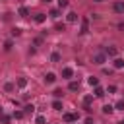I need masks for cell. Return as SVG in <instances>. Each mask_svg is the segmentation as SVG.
<instances>
[{
  "label": "cell",
  "mask_w": 124,
  "mask_h": 124,
  "mask_svg": "<svg viewBox=\"0 0 124 124\" xmlns=\"http://www.w3.org/2000/svg\"><path fill=\"white\" fill-rule=\"evenodd\" d=\"M87 83H89L91 87H97V85H99V79H97L95 76H89V78H87Z\"/></svg>",
  "instance_id": "obj_11"
},
{
  "label": "cell",
  "mask_w": 124,
  "mask_h": 124,
  "mask_svg": "<svg viewBox=\"0 0 124 124\" xmlns=\"http://www.w3.org/2000/svg\"><path fill=\"white\" fill-rule=\"evenodd\" d=\"M105 62H107V54H105V52H97V54H93V64L103 66Z\"/></svg>",
  "instance_id": "obj_1"
},
{
  "label": "cell",
  "mask_w": 124,
  "mask_h": 124,
  "mask_svg": "<svg viewBox=\"0 0 124 124\" xmlns=\"http://www.w3.org/2000/svg\"><path fill=\"white\" fill-rule=\"evenodd\" d=\"M91 103H93V95H85L83 97V107H89Z\"/></svg>",
  "instance_id": "obj_19"
},
{
  "label": "cell",
  "mask_w": 124,
  "mask_h": 124,
  "mask_svg": "<svg viewBox=\"0 0 124 124\" xmlns=\"http://www.w3.org/2000/svg\"><path fill=\"white\" fill-rule=\"evenodd\" d=\"M64 122H74V120H78V114H72V112H64Z\"/></svg>",
  "instance_id": "obj_7"
},
{
  "label": "cell",
  "mask_w": 124,
  "mask_h": 124,
  "mask_svg": "<svg viewBox=\"0 0 124 124\" xmlns=\"http://www.w3.org/2000/svg\"><path fill=\"white\" fill-rule=\"evenodd\" d=\"M66 21H68V23H76V21H78V14H76V12H68V14H66Z\"/></svg>",
  "instance_id": "obj_3"
},
{
  "label": "cell",
  "mask_w": 124,
  "mask_h": 124,
  "mask_svg": "<svg viewBox=\"0 0 124 124\" xmlns=\"http://www.w3.org/2000/svg\"><path fill=\"white\" fill-rule=\"evenodd\" d=\"M93 2H105V0H93Z\"/></svg>",
  "instance_id": "obj_35"
},
{
  "label": "cell",
  "mask_w": 124,
  "mask_h": 124,
  "mask_svg": "<svg viewBox=\"0 0 124 124\" xmlns=\"http://www.w3.org/2000/svg\"><path fill=\"white\" fill-rule=\"evenodd\" d=\"M17 14H19V17H27V16H29V8H27V6H19Z\"/></svg>",
  "instance_id": "obj_8"
},
{
  "label": "cell",
  "mask_w": 124,
  "mask_h": 124,
  "mask_svg": "<svg viewBox=\"0 0 124 124\" xmlns=\"http://www.w3.org/2000/svg\"><path fill=\"white\" fill-rule=\"evenodd\" d=\"M16 85H17L19 89H23V87H27V78H17V81H16Z\"/></svg>",
  "instance_id": "obj_10"
},
{
  "label": "cell",
  "mask_w": 124,
  "mask_h": 124,
  "mask_svg": "<svg viewBox=\"0 0 124 124\" xmlns=\"http://www.w3.org/2000/svg\"><path fill=\"white\" fill-rule=\"evenodd\" d=\"M45 81H46V83H54V81H56V74H54V72H46V74H45Z\"/></svg>",
  "instance_id": "obj_6"
},
{
  "label": "cell",
  "mask_w": 124,
  "mask_h": 124,
  "mask_svg": "<svg viewBox=\"0 0 124 124\" xmlns=\"http://www.w3.org/2000/svg\"><path fill=\"white\" fill-rule=\"evenodd\" d=\"M50 60L52 62H60V52H52L50 54Z\"/></svg>",
  "instance_id": "obj_22"
},
{
  "label": "cell",
  "mask_w": 124,
  "mask_h": 124,
  "mask_svg": "<svg viewBox=\"0 0 124 124\" xmlns=\"http://www.w3.org/2000/svg\"><path fill=\"white\" fill-rule=\"evenodd\" d=\"M12 35H14V37H19V35H21V27H14V29H12Z\"/></svg>",
  "instance_id": "obj_25"
},
{
  "label": "cell",
  "mask_w": 124,
  "mask_h": 124,
  "mask_svg": "<svg viewBox=\"0 0 124 124\" xmlns=\"http://www.w3.org/2000/svg\"><path fill=\"white\" fill-rule=\"evenodd\" d=\"M87 31H89V19H87V17H83V19H81V29H79V33H83V35H85Z\"/></svg>",
  "instance_id": "obj_4"
},
{
  "label": "cell",
  "mask_w": 124,
  "mask_h": 124,
  "mask_svg": "<svg viewBox=\"0 0 124 124\" xmlns=\"http://www.w3.org/2000/svg\"><path fill=\"white\" fill-rule=\"evenodd\" d=\"M112 110H114V107H112V105H105V107H103V112H105V114H110Z\"/></svg>",
  "instance_id": "obj_20"
},
{
  "label": "cell",
  "mask_w": 124,
  "mask_h": 124,
  "mask_svg": "<svg viewBox=\"0 0 124 124\" xmlns=\"http://www.w3.org/2000/svg\"><path fill=\"white\" fill-rule=\"evenodd\" d=\"M12 46H14V43H12V41H6V43H4V50H10Z\"/></svg>",
  "instance_id": "obj_30"
},
{
  "label": "cell",
  "mask_w": 124,
  "mask_h": 124,
  "mask_svg": "<svg viewBox=\"0 0 124 124\" xmlns=\"http://www.w3.org/2000/svg\"><path fill=\"white\" fill-rule=\"evenodd\" d=\"M58 8H60V10L68 8V0H58Z\"/></svg>",
  "instance_id": "obj_29"
},
{
  "label": "cell",
  "mask_w": 124,
  "mask_h": 124,
  "mask_svg": "<svg viewBox=\"0 0 124 124\" xmlns=\"http://www.w3.org/2000/svg\"><path fill=\"white\" fill-rule=\"evenodd\" d=\"M23 116H25V112H23V110H14V118H17V120H21Z\"/></svg>",
  "instance_id": "obj_21"
},
{
  "label": "cell",
  "mask_w": 124,
  "mask_h": 124,
  "mask_svg": "<svg viewBox=\"0 0 124 124\" xmlns=\"http://www.w3.org/2000/svg\"><path fill=\"white\" fill-rule=\"evenodd\" d=\"M35 21H37V23H45V21H46V16H45V14H37V16H35Z\"/></svg>",
  "instance_id": "obj_17"
},
{
  "label": "cell",
  "mask_w": 124,
  "mask_h": 124,
  "mask_svg": "<svg viewBox=\"0 0 124 124\" xmlns=\"http://www.w3.org/2000/svg\"><path fill=\"white\" fill-rule=\"evenodd\" d=\"M116 52H118L116 46H107V48H105V54H107V56H116Z\"/></svg>",
  "instance_id": "obj_9"
},
{
  "label": "cell",
  "mask_w": 124,
  "mask_h": 124,
  "mask_svg": "<svg viewBox=\"0 0 124 124\" xmlns=\"http://www.w3.org/2000/svg\"><path fill=\"white\" fill-rule=\"evenodd\" d=\"M114 110H124V101H118L114 105Z\"/></svg>",
  "instance_id": "obj_27"
},
{
  "label": "cell",
  "mask_w": 124,
  "mask_h": 124,
  "mask_svg": "<svg viewBox=\"0 0 124 124\" xmlns=\"http://www.w3.org/2000/svg\"><path fill=\"white\" fill-rule=\"evenodd\" d=\"M35 122H37V124H45V122H46V118H45L43 114H39V116L35 118Z\"/></svg>",
  "instance_id": "obj_28"
},
{
  "label": "cell",
  "mask_w": 124,
  "mask_h": 124,
  "mask_svg": "<svg viewBox=\"0 0 124 124\" xmlns=\"http://www.w3.org/2000/svg\"><path fill=\"white\" fill-rule=\"evenodd\" d=\"M50 16H52V17H58V16H60V10H56V8L50 10Z\"/></svg>",
  "instance_id": "obj_31"
},
{
  "label": "cell",
  "mask_w": 124,
  "mask_h": 124,
  "mask_svg": "<svg viewBox=\"0 0 124 124\" xmlns=\"http://www.w3.org/2000/svg\"><path fill=\"white\" fill-rule=\"evenodd\" d=\"M112 64H114V68H116V70H122V68H124V60H122V58H114V62H112Z\"/></svg>",
  "instance_id": "obj_14"
},
{
  "label": "cell",
  "mask_w": 124,
  "mask_h": 124,
  "mask_svg": "<svg viewBox=\"0 0 124 124\" xmlns=\"http://www.w3.org/2000/svg\"><path fill=\"white\" fill-rule=\"evenodd\" d=\"M41 2H45V4H48V2H52V0H41Z\"/></svg>",
  "instance_id": "obj_34"
},
{
  "label": "cell",
  "mask_w": 124,
  "mask_h": 124,
  "mask_svg": "<svg viewBox=\"0 0 124 124\" xmlns=\"http://www.w3.org/2000/svg\"><path fill=\"white\" fill-rule=\"evenodd\" d=\"M16 89V83H12V81H6L4 83V91H8V93H12Z\"/></svg>",
  "instance_id": "obj_12"
},
{
  "label": "cell",
  "mask_w": 124,
  "mask_h": 124,
  "mask_svg": "<svg viewBox=\"0 0 124 124\" xmlns=\"http://www.w3.org/2000/svg\"><path fill=\"white\" fill-rule=\"evenodd\" d=\"M52 95H54V99H60V97H62L64 93H62V89H58V87H56V89L52 91Z\"/></svg>",
  "instance_id": "obj_23"
},
{
  "label": "cell",
  "mask_w": 124,
  "mask_h": 124,
  "mask_svg": "<svg viewBox=\"0 0 124 124\" xmlns=\"http://www.w3.org/2000/svg\"><path fill=\"white\" fill-rule=\"evenodd\" d=\"M54 29H56V31H64V29H66V23H60V21H58V23L54 25Z\"/></svg>",
  "instance_id": "obj_24"
},
{
  "label": "cell",
  "mask_w": 124,
  "mask_h": 124,
  "mask_svg": "<svg viewBox=\"0 0 124 124\" xmlns=\"http://www.w3.org/2000/svg\"><path fill=\"white\" fill-rule=\"evenodd\" d=\"M68 89H70V91H78V89H79V81H70V83H68Z\"/></svg>",
  "instance_id": "obj_15"
},
{
  "label": "cell",
  "mask_w": 124,
  "mask_h": 124,
  "mask_svg": "<svg viewBox=\"0 0 124 124\" xmlns=\"http://www.w3.org/2000/svg\"><path fill=\"white\" fill-rule=\"evenodd\" d=\"M23 112H25V114H33V112H35V105H25V107H23Z\"/></svg>",
  "instance_id": "obj_16"
},
{
  "label": "cell",
  "mask_w": 124,
  "mask_h": 124,
  "mask_svg": "<svg viewBox=\"0 0 124 124\" xmlns=\"http://www.w3.org/2000/svg\"><path fill=\"white\" fill-rule=\"evenodd\" d=\"M0 122H2V124H8V122H10V116H8V114H0Z\"/></svg>",
  "instance_id": "obj_26"
},
{
  "label": "cell",
  "mask_w": 124,
  "mask_h": 124,
  "mask_svg": "<svg viewBox=\"0 0 124 124\" xmlns=\"http://www.w3.org/2000/svg\"><path fill=\"white\" fill-rule=\"evenodd\" d=\"M118 29H120V31H124V21H120V23H118Z\"/></svg>",
  "instance_id": "obj_33"
},
{
  "label": "cell",
  "mask_w": 124,
  "mask_h": 124,
  "mask_svg": "<svg viewBox=\"0 0 124 124\" xmlns=\"http://www.w3.org/2000/svg\"><path fill=\"white\" fill-rule=\"evenodd\" d=\"M107 91H108V93H114V91H116V85H108Z\"/></svg>",
  "instance_id": "obj_32"
},
{
  "label": "cell",
  "mask_w": 124,
  "mask_h": 124,
  "mask_svg": "<svg viewBox=\"0 0 124 124\" xmlns=\"http://www.w3.org/2000/svg\"><path fill=\"white\" fill-rule=\"evenodd\" d=\"M52 108H54V110H62V108H64V107H62V101H60V99H54V101H52Z\"/></svg>",
  "instance_id": "obj_13"
},
{
  "label": "cell",
  "mask_w": 124,
  "mask_h": 124,
  "mask_svg": "<svg viewBox=\"0 0 124 124\" xmlns=\"http://www.w3.org/2000/svg\"><path fill=\"white\" fill-rule=\"evenodd\" d=\"M0 114H2V107H0Z\"/></svg>",
  "instance_id": "obj_36"
},
{
  "label": "cell",
  "mask_w": 124,
  "mask_h": 124,
  "mask_svg": "<svg viewBox=\"0 0 124 124\" xmlns=\"http://www.w3.org/2000/svg\"><path fill=\"white\" fill-rule=\"evenodd\" d=\"M112 10H114V14H124V2H114L112 4Z\"/></svg>",
  "instance_id": "obj_2"
},
{
  "label": "cell",
  "mask_w": 124,
  "mask_h": 124,
  "mask_svg": "<svg viewBox=\"0 0 124 124\" xmlns=\"http://www.w3.org/2000/svg\"><path fill=\"white\" fill-rule=\"evenodd\" d=\"M74 76V70L70 68V66H66V68H62V78H66V79H70Z\"/></svg>",
  "instance_id": "obj_5"
},
{
  "label": "cell",
  "mask_w": 124,
  "mask_h": 124,
  "mask_svg": "<svg viewBox=\"0 0 124 124\" xmlns=\"http://www.w3.org/2000/svg\"><path fill=\"white\" fill-rule=\"evenodd\" d=\"M95 97H99V99H101V97H105V89L97 85V87H95Z\"/></svg>",
  "instance_id": "obj_18"
}]
</instances>
